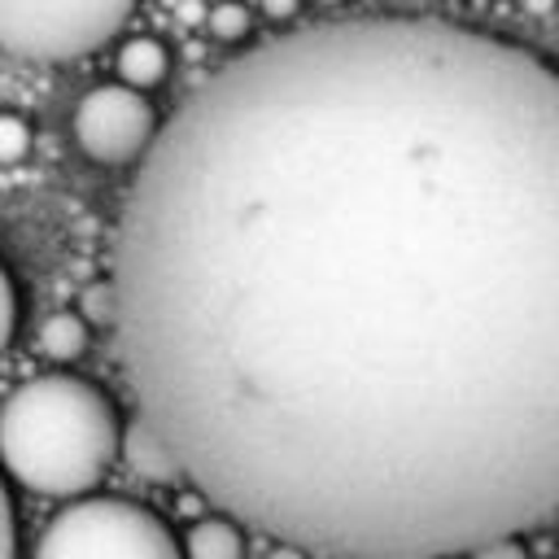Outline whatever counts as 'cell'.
Masks as SVG:
<instances>
[{"label":"cell","mask_w":559,"mask_h":559,"mask_svg":"<svg viewBox=\"0 0 559 559\" xmlns=\"http://www.w3.org/2000/svg\"><path fill=\"white\" fill-rule=\"evenodd\" d=\"M140 424L227 520L445 559L559 515V57L358 9L223 61L109 253Z\"/></svg>","instance_id":"1"},{"label":"cell","mask_w":559,"mask_h":559,"mask_svg":"<svg viewBox=\"0 0 559 559\" xmlns=\"http://www.w3.org/2000/svg\"><path fill=\"white\" fill-rule=\"evenodd\" d=\"M122 450L114 397L70 371L17 384L0 406V467L31 493L79 498Z\"/></svg>","instance_id":"2"},{"label":"cell","mask_w":559,"mask_h":559,"mask_svg":"<svg viewBox=\"0 0 559 559\" xmlns=\"http://www.w3.org/2000/svg\"><path fill=\"white\" fill-rule=\"evenodd\" d=\"M35 559H183L175 528L131 498H74L48 520Z\"/></svg>","instance_id":"3"},{"label":"cell","mask_w":559,"mask_h":559,"mask_svg":"<svg viewBox=\"0 0 559 559\" xmlns=\"http://www.w3.org/2000/svg\"><path fill=\"white\" fill-rule=\"evenodd\" d=\"M131 22V4H0V48L26 61H70L105 48Z\"/></svg>","instance_id":"4"},{"label":"cell","mask_w":559,"mask_h":559,"mask_svg":"<svg viewBox=\"0 0 559 559\" xmlns=\"http://www.w3.org/2000/svg\"><path fill=\"white\" fill-rule=\"evenodd\" d=\"M70 127H74V144L83 157H92L100 166H127L148 153L162 122H157V109L148 105V96H140L122 83H100V87L83 92Z\"/></svg>","instance_id":"5"},{"label":"cell","mask_w":559,"mask_h":559,"mask_svg":"<svg viewBox=\"0 0 559 559\" xmlns=\"http://www.w3.org/2000/svg\"><path fill=\"white\" fill-rule=\"evenodd\" d=\"M114 70H118V83L122 87H131V92L144 96L148 87H157L166 79L170 52H166V44L157 35H131V39H122V48L114 57Z\"/></svg>","instance_id":"6"},{"label":"cell","mask_w":559,"mask_h":559,"mask_svg":"<svg viewBox=\"0 0 559 559\" xmlns=\"http://www.w3.org/2000/svg\"><path fill=\"white\" fill-rule=\"evenodd\" d=\"M179 546H183V559H245V533L227 515L197 520Z\"/></svg>","instance_id":"7"},{"label":"cell","mask_w":559,"mask_h":559,"mask_svg":"<svg viewBox=\"0 0 559 559\" xmlns=\"http://www.w3.org/2000/svg\"><path fill=\"white\" fill-rule=\"evenodd\" d=\"M87 341H92V328L83 323L79 310H61V314L44 319V328H39V349L52 362H74L87 349Z\"/></svg>","instance_id":"8"},{"label":"cell","mask_w":559,"mask_h":559,"mask_svg":"<svg viewBox=\"0 0 559 559\" xmlns=\"http://www.w3.org/2000/svg\"><path fill=\"white\" fill-rule=\"evenodd\" d=\"M127 454H131V467H135V472H144V476H153V480H170V476H175V467H170L166 450L148 437V428H144V424H135V428H131V437H127Z\"/></svg>","instance_id":"9"},{"label":"cell","mask_w":559,"mask_h":559,"mask_svg":"<svg viewBox=\"0 0 559 559\" xmlns=\"http://www.w3.org/2000/svg\"><path fill=\"white\" fill-rule=\"evenodd\" d=\"M205 31L218 44H236L253 31V13L245 4H214V9H205Z\"/></svg>","instance_id":"10"},{"label":"cell","mask_w":559,"mask_h":559,"mask_svg":"<svg viewBox=\"0 0 559 559\" xmlns=\"http://www.w3.org/2000/svg\"><path fill=\"white\" fill-rule=\"evenodd\" d=\"M31 153V127L17 114H0V166L22 162Z\"/></svg>","instance_id":"11"},{"label":"cell","mask_w":559,"mask_h":559,"mask_svg":"<svg viewBox=\"0 0 559 559\" xmlns=\"http://www.w3.org/2000/svg\"><path fill=\"white\" fill-rule=\"evenodd\" d=\"M13 332H17V288H13V275L0 262V354L9 349Z\"/></svg>","instance_id":"12"},{"label":"cell","mask_w":559,"mask_h":559,"mask_svg":"<svg viewBox=\"0 0 559 559\" xmlns=\"http://www.w3.org/2000/svg\"><path fill=\"white\" fill-rule=\"evenodd\" d=\"M0 559H17V511L9 498L4 472H0Z\"/></svg>","instance_id":"13"},{"label":"cell","mask_w":559,"mask_h":559,"mask_svg":"<svg viewBox=\"0 0 559 559\" xmlns=\"http://www.w3.org/2000/svg\"><path fill=\"white\" fill-rule=\"evenodd\" d=\"M83 323L92 328V323H114V293H109V284H92L87 293H83Z\"/></svg>","instance_id":"14"},{"label":"cell","mask_w":559,"mask_h":559,"mask_svg":"<svg viewBox=\"0 0 559 559\" xmlns=\"http://www.w3.org/2000/svg\"><path fill=\"white\" fill-rule=\"evenodd\" d=\"M467 559H528V546L520 537H498V542H485L480 550H472Z\"/></svg>","instance_id":"15"},{"label":"cell","mask_w":559,"mask_h":559,"mask_svg":"<svg viewBox=\"0 0 559 559\" xmlns=\"http://www.w3.org/2000/svg\"><path fill=\"white\" fill-rule=\"evenodd\" d=\"M262 13H266L271 22H293V17H301L297 4H262Z\"/></svg>","instance_id":"16"},{"label":"cell","mask_w":559,"mask_h":559,"mask_svg":"<svg viewBox=\"0 0 559 559\" xmlns=\"http://www.w3.org/2000/svg\"><path fill=\"white\" fill-rule=\"evenodd\" d=\"M266 559H306V550H297V546H284V542H280V546H275Z\"/></svg>","instance_id":"17"},{"label":"cell","mask_w":559,"mask_h":559,"mask_svg":"<svg viewBox=\"0 0 559 559\" xmlns=\"http://www.w3.org/2000/svg\"><path fill=\"white\" fill-rule=\"evenodd\" d=\"M179 17H188V22L201 17V22H205V9H201V4H179Z\"/></svg>","instance_id":"18"}]
</instances>
